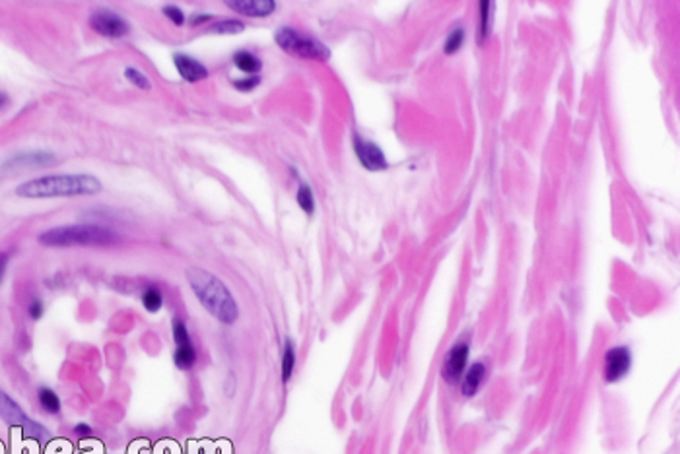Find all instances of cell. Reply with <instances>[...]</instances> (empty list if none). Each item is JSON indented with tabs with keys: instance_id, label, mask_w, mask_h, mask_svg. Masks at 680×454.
Segmentation results:
<instances>
[{
	"instance_id": "cell-1",
	"label": "cell",
	"mask_w": 680,
	"mask_h": 454,
	"mask_svg": "<svg viewBox=\"0 0 680 454\" xmlns=\"http://www.w3.org/2000/svg\"><path fill=\"white\" fill-rule=\"evenodd\" d=\"M187 282L201 305L222 324H234L239 317V307L227 285L204 268H189Z\"/></svg>"
},
{
	"instance_id": "cell-2",
	"label": "cell",
	"mask_w": 680,
	"mask_h": 454,
	"mask_svg": "<svg viewBox=\"0 0 680 454\" xmlns=\"http://www.w3.org/2000/svg\"><path fill=\"white\" fill-rule=\"evenodd\" d=\"M102 182L98 177L88 173L74 175H45L39 179L23 182L16 189V194L22 198H55V196H86V194L102 193Z\"/></svg>"
},
{
	"instance_id": "cell-3",
	"label": "cell",
	"mask_w": 680,
	"mask_h": 454,
	"mask_svg": "<svg viewBox=\"0 0 680 454\" xmlns=\"http://www.w3.org/2000/svg\"><path fill=\"white\" fill-rule=\"evenodd\" d=\"M37 241L45 247H107L119 241V235L100 224H74L43 231Z\"/></svg>"
},
{
	"instance_id": "cell-4",
	"label": "cell",
	"mask_w": 680,
	"mask_h": 454,
	"mask_svg": "<svg viewBox=\"0 0 680 454\" xmlns=\"http://www.w3.org/2000/svg\"><path fill=\"white\" fill-rule=\"evenodd\" d=\"M274 41L282 51L295 55V57L311 58V60H327L330 57L329 47L323 45L315 37L302 34L288 25H284L274 34Z\"/></svg>"
},
{
	"instance_id": "cell-5",
	"label": "cell",
	"mask_w": 680,
	"mask_h": 454,
	"mask_svg": "<svg viewBox=\"0 0 680 454\" xmlns=\"http://www.w3.org/2000/svg\"><path fill=\"white\" fill-rule=\"evenodd\" d=\"M0 418L6 421L12 427H20L25 439H35V441H45L49 439V431L41 427L37 421H34L22 408L20 404L10 398L4 390H0Z\"/></svg>"
},
{
	"instance_id": "cell-6",
	"label": "cell",
	"mask_w": 680,
	"mask_h": 454,
	"mask_svg": "<svg viewBox=\"0 0 680 454\" xmlns=\"http://www.w3.org/2000/svg\"><path fill=\"white\" fill-rule=\"evenodd\" d=\"M90 27L95 34L107 39H121L131 34V25L125 18L107 8H98L91 12Z\"/></svg>"
},
{
	"instance_id": "cell-7",
	"label": "cell",
	"mask_w": 680,
	"mask_h": 454,
	"mask_svg": "<svg viewBox=\"0 0 680 454\" xmlns=\"http://www.w3.org/2000/svg\"><path fill=\"white\" fill-rule=\"evenodd\" d=\"M173 340H175V353H173V361H175V367L181 369V371H189L193 369L194 363H196V350H194V344L191 340V334L187 330V324L183 322L181 318H173Z\"/></svg>"
},
{
	"instance_id": "cell-8",
	"label": "cell",
	"mask_w": 680,
	"mask_h": 454,
	"mask_svg": "<svg viewBox=\"0 0 680 454\" xmlns=\"http://www.w3.org/2000/svg\"><path fill=\"white\" fill-rule=\"evenodd\" d=\"M55 163H57V156L53 152L34 150V152H20V154L8 158L0 165V171H4V173H18V171L51 167Z\"/></svg>"
},
{
	"instance_id": "cell-9",
	"label": "cell",
	"mask_w": 680,
	"mask_h": 454,
	"mask_svg": "<svg viewBox=\"0 0 680 454\" xmlns=\"http://www.w3.org/2000/svg\"><path fill=\"white\" fill-rule=\"evenodd\" d=\"M468 355H471L468 342H459V344H455L453 348L447 352L442 367V377L445 383H449V385L461 383V379H463L466 371Z\"/></svg>"
},
{
	"instance_id": "cell-10",
	"label": "cell",
	"mask_w": 680,
	"mask_h": 454,
	"mask_svg": "<svg viewBox=\"0 0 680 454\" xmlns=\"http://www.w3.org/2000/svg\"><path fill=\"white\" fill-rule=\"evenodd\" d=\"M632 367V353L626 346H616L604 353V369L602 377L607 383H618L630 373Z\"/></svg>"
},
{
	"instance_id": "cell-11",
	"label": "cell",
	"mask_w": 680,
	"mask_h": 454,
	"mask_svg": "<svg viewBox=\"0 0 680 454\" xmlns=\"http://www.w3.org/2000/svg\"><path fill=\"white\" fill-rule=\"evenodd\" d=\"M352 146H354V152H356V156H358L360 163H362L365 169L374 171V173L375 171L387 169L389 163H387L385 154L381 152V148L377 144L365 140L360 134H354L352 136Z\"/></svg>"
},
{
	"instance_id": "cell-12",
	"label": "cell",
	"mask_w": 680,
	"mask_h": 454,
	"mask_svg": "<svg viewBox=\"0 0 680 454\" xmlns=\"http://www.w3.org/2000/svg\"><path fill=\"white\" fill-rule=\"evenodd\" d=\"M173 64L179 72V76L189 84H196V82H203V80L208 78V70H206L203 62H199L196 58L189 57L185 53H175L173 55Z\"/></svg>"
},
{
	"instance_id": "cell-13",
	"label": "cell",
	"mask_w": 680,
	"mask_h": 454,
	"mask_svg": "<svg viewBox=\"0 0 680 454\" xmlns=\"http://www.w3.org/2000/svg\"><path fill=\"white\" fill-rule=\"evenodd\" d=\"M227 8L249 18H267L276 10L274 0H227Z\"/></svg>"
},
{
	"instance_id": "cell-14",
	"label": "cell",
	"mask_w": 680,
	"mask_h": 454,
	"mask_svg": "<svg viewBox=\"0 0 680 454\" xmlns=\"http://www.w3.org/2000/svg\"><path fill=\"white\" fill-rule=\"evenodd\" d=\"M484 379H486V365L480 363V361L471 365L465 371L463 379H461V392H463V396H475L476 392L480 390L482 383H484Z\"/></svg>"
},
{
	"instance_id": "cell-15",
	"label": "cell",
	"mask_w": 680,
	"mask_h": 454,
	"mask_svg": "<svg viewBox=\"0 0 680 454\" xmlns=\"http://www.w3.org/2000/svg\"><path fill=\"white\" fill-rule=\"evenodd\" d=\"M231 62L236 64V69L249 74V76H257L262 69L261 58L255 57L249 51H236L234 57H231Z\"/></svg>"
},
{
	"instance_id": "cell-16",
	"label": "cell",
	"mask_w": 680,
	"mask_h": 454,
	"mask_svg": "<svg viewBox=\"0 0 680 454\" xmlns=\"http://www.w3.org/2000/svg\"><path fill=\"white\" fill-rule=\"evenodd\" d=\"M142 305H144V309H146L148 313L150 315H154V313H158L159 309L163 307V294H161V289H159L158 285H154V284H150L142 291Z\"/></svg>"
},
{
	"instance_id": "cell-17",
	"label": "cell",
	"mask_w": 680,
	"mask_h": 454,
	"mask_svg": "<svg viewBox=\"0 0 680 454\" xmlns=\"http://www.w3.org/2000/svg\"><path fill=\"white\" fill-rule=\"evenodd\" d=\"M295 369V346L290 338H286L284 342V352H282V383H288Z\"/></svg>"
},
{
	"instance_id": "cell-18",
	"label": "cell",
	"mask_w": 680,
	"mask_h": 454,
	"mask_svg": "<svg viewBox=\"0 0 680 454\" xmlns=\"http://www.w3.org/2000/svg\"><path fill=\"white\" fill-rule=\"evenodd\" d=\"M243 29H245V23L241 22V20H218V22H214L208 27V34L238 35Z\"/></svg>"
},
{
	"instance_id": "cell-19",
	"label": "cell",
	"mask_w": 680,
	"mask_h": 454,
	"mask_svg": "<svg viewBox=\"0 0 680 454\" xmlns=\"http://www.w3.org/2000/svg\"><path fill=\"white\" fill-rule=\"evenodd\" d=\"M37 398H39L41 408L45 409L47 414H58V411H60V400H58L55 390H51V388L43 386V388H39Z\"/></svg>"
},
{
	"instance_id": "cell-20",
	"label": "cell",
	"mask_w": 680,
	"mask_h": 454,
	"mask_svg": "<svg viewBox=\"0 0 680 454\" xmlns=\"http://www.w3.org/2000/svg\"><path fill=\"white\" fill-rule=\"evenodd\" d=\"M490 14H492V2H480V20H478V45H482L486 41L488 34H490Z\"/></svg>"
},
{
	"instance_id": "cell-21",
	"label": "cell",
	"mask_w": 680,
	"mask_h": 454,
	"mask_svg": "<svg viewBox=\"0 0 680 454\" xmlns=\"http://www.w3.org/2000/svg\"><path fill=\"white\" fill-rule=\"evenodd\" d=\"M295 200H297V204H299V208H302L306 214H313V212H315V196H313L311 187L306 184V182L299 184L297 194H295Z\"/></svg>"
},
{
	"instance_id": "cell-22",
	"label": "cell",
	"mask_w": 680,
	"mask_h": 454,
	"mask_svg": "<svg viewBox=\"0 0 680 454\" xmlns=\"http://www.w3.org/2000/svg\"><path fill=\"white\" fill-rule=\"evenodd\" d=\"M463 41H465V32L461 27L453 29L451 34L447 35V39H445V47H443L445 49V55H455L461 49Z\"/></svg>"
},
{
	"instance_id": "cell-23",
	"label": "cell",
	"mask_w": 680,
	"mask_h": 454,
	"mask_svg": "<svg viewBox=\"0 0 680 454\" xmlns=\"http://www.w3.org/2000/svg\"><path fill=\"white\" fill-rule=\"evenodd\" d=\"M125 78L128 80L131 84H135L136 88H140V90H150V80L146 78V74H142V72L138 69H135V67H126Z\"/></svg>"
},
{
	"instance_id": "cell-24",
	"label": "cell",
	"mask_w": 680,
	"mask_h": 454,
	"mask_svg": "<svg viewBox=\"0 0 680 454\" xmlns=\"http://www.w3.org/2000/svg\"><path fill=\"white\" fill-rule=\"evenodd\" d=\"M163 14H166V18H168L171 23H175V25H183V23L187 22V16H185V12H183L179 6H175V4H168V6H163Z\"/></svg>"
},
{
	"instance_id": "cell-25",
	"label": "cell",
	"mask_w": 680,
	"mask_h": 454,
	"mask_svg": "<svg viewBox=\"0 0 680 454\" xmlns=\"http://www.w3.org/2000/svg\"><path fill=\"white\" fill-rule=\"evenodd\" d=\"M261 84V76H247V78L234 80V88L239 91H251L255 90Z\"/></svg>"
},
{
	"instance_id": "cell-26",
	"label": "cell",
	"mask_w": 680,
	"mask_h": 454,
	"mask_svg": "<svg viewBox=\"0 0 680 454\" xmlns=\"http://www.w3.org/2000/svg\"><path fill=\"white\" fill-rule=\"evenodd\" d=\"M43 311H45V307H43V301H41V299H37V297H35L34 301L30 303V307H27V313H30V317L34 318V320H37V318L43 317Z\"/></svg>"
},
{
	"instance_id": "cell-27",
	"label": "cell",
	"mask_w": 680,
	"mask_h": 454,
	"mask_svg": "<svg viewBox=\"0 0 680 454\" xmlns=\"http://www.w3.org/2000/svg\"><path fill=\"white\" fill-rule=\"evenodd\" d=\"M8 262H10V252L0 250V284H2V278H4V274H6Z\"/></svg>"
},
{
	"instance_id": "cell-28",
	"label": "cell",
	"mask_w": 680,
	"mask_h": 454,
	"mask_svg": "<svg viewBox=\"0 0 680 454\" xmlns=\"http://www.w3.org/2000/svg\"><path fill=\"white\" fill-rule=\"evenodd\" d=\"M210 20H212L210 14H193V16L189 18V23H191L193 27H196V25H203V23L210 22Z\"/></svg>"
},
{
	"instance_id": "cell-29",
	"label": "cell",
	"mask_w": 680,
	"mask_h": 454,
	"mask_svg": "<svg viewBox=\"0 0 680 454\" xmlns=\"http://www.w3.org/2000/svg\"><path fill=\"white\" fill-rule=\"evenodd\" d=\"M74 433H76V435H80V437H90L91 427L88 425V423H78V425L74 427Z\"/></svg>"
},
{
	"instance_id": "cell-30",
	"label": "cell",
	"mask_w": 680,
	"mask_h": 454,
	"mask_svg": "<svg viewBox=\"0 0 680 454\" xmlns=\"http://www.w3.org/2000/svg\"><path fill=\"white\" fill-rule=\"evenodd\" d=\"M4 101H6V97H4V95H0V105H4Z\"/></svg>"
}]
</instances>
